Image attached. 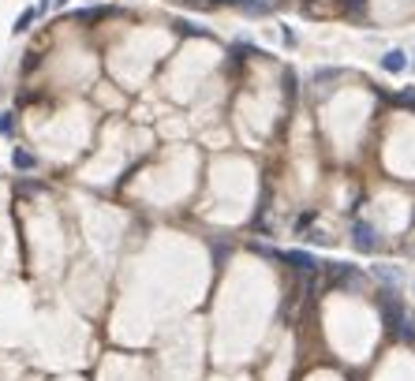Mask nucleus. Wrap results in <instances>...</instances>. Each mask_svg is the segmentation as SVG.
<instances>
[{
	"mask_svg": "<svg viewBox=\"0 0 415 381\" xmlns=\"http://www.w3.org/2000/svg\"><path fill=\"white\" fill-rule=\"evenodd\" d=\"M389 292H393V288H389ZM389 292H382V295H378V307H382L385 329H389V333H397L400 340H415V325H411V318H408V310L400 307Z\"/></svg>",
	"mask_w": 415,
	"mask_h": 381,
	"instance_id": "obj_1",
	"label": "nucleus"
},
{
	"mask_svg": "<svg viewBox=\"0 0 415 381\" xmlns=\"http://www.w3.org/2000/svg\"><path fill=\"white\" fill-rule=\"evenodd\" d=\"M352 243H356V251L374 254V251H378V232H374L367 221H356V225H352Z\"/></svg>",
	"mask_w": 415,
	"mask_h": 381,
	"instance_id": "obj_2",
	"label": "nucleus"
},
{
	"mask_svg": "<svg viewBox=\"0 0 415 381\" xmlns=\"http://www.w3.org/2000/svg\"><path fill=\"white\" fill-rule=\"evenodd\" d=\"M281 262H288V266H292V269H300V273H307V277H310V273H315V269H318V258H315V254H310V251H281Z\"/></svg>",
	"mask_w": 415,
	"mask_h": 381,
	"instance_id": "obj_3",
	"label": "nucleus"
},
{
	"mask_svg": "<svg viewBox=\"0 0 415 381\" xmlns=\"http://www.w3.org/2000/svg\"><path fill=\"white\" fill-rule=\"evenodd\" d=\"M11 165H16L19 172H34V168H37V157H34L30 150L16 146V150H11Z\"/></svg>",
	"mask_w": 415,
	"mask_h": 381,
	"instance_id": "obj_4",
	"label": "nucleus"
},
{
	"mask_svg": "<svg viewBox=\"0 0 415 381\" xmlns=\"http://www.w3.org/2000/svg\"><path fill=\"white\" fill-rule=\"evenodd\" d=\"M356 277H359V273L352 266H329V284L348 288V284H356Z\"/></svg>",
	"mask_w": 415,
	"mask_h": 381,
	"instance_id": "obj_5",
	"label": "nucleus"
},
{
	"mask_svg": "<svg viewBox=\"0 0 415 381\" xmlns=\"http://www.w3.org/2000/svg\"><path fill=\"white\" fill-rule=\"evenodd\" d=\"M382 68L397 75V71H404V68H408V57H404L400 49H393V52H385V57H382Z\"/></svg>",
	"mask_w": 415,
	"mask_h": 381,
	"instance_id": "obj_6",
	"label": "nucleus"
},
{
	"mask_svg": "<svg viewBox=\"0 0 415 381\" xmlns=\"http://www.w3.org/2000/svg\"><path fill=\"white\" fill-rule=\"evenodd\" d=\"M105 16H109V8H83V11H75V23H94Z\"/></svg>",
	"mask_w": 415,
	"mask_h": 381,
	"instance_id": "obj_7",
	"label": "nucleus"
},
{
	"mask_svg": "<svg viewBox=\"0 0 415 381\" xmlns=\"http://www.w3.org/2000/svg\"><path fill=\"white\" fill-rule=\"evenodd\" d=\"M374 277H378V281H385V284H400V273L397 269H385V266H374Z\"/></svg>",
	"mask_w": 415,
	"mask_h": 381,
	"instance_id": "obj_8",
	"label": "nucleus"
},
{
	"mask_svg": "<svg viewBox=\"0 0 415 381\" xmlns=\"http://www.w3.org/2000/svg\"><path fill=\"white\" fill-rule=\"evenodd\" d=\"M37 16V8H30V11H23V16H19V23H16V34L19 30H27V26H30V19Z\"/></svg>",
	"mask_w": 415,
	"mask_h": 381,
	"instance_id": "obj_9",
	"label": "nucleus"
},
{
	"mask_svg": "<svg viewBox=\"0 0 415 381\" xmlns=\"http://www.w3.org/2000/svg\"><path fill=\"white\" fill-rule=\"evenodd\" d=\"M11 131V112H0V135H8Z\"/></svg>",
	"mask_w": 415,
	"mask_h": 381,
	"instance_id": "obj_10",
	"label": "nucleus"
},
{
	"mask_svg": "<svg viewBox=\"0 0 415 381\" xmlns=\"http://www.w3.org/2000/svg\"><path fill=\"white\" fill-rule=\"evenodd\" d=\"M400 105H415V90H404V94H397Z\"/></svg>",
	"mask_w": 415,
	"mask_h": 381,
	"instance_id": "obj_11",
	"label": "nucleus"
},
{
	"mask_svg": "<svg viewBox=\"0 0 415 381\" xmlns=\"http://www.w3.org/2000/svg\"><path fill=\"white\" fill-rule=\"evenodd\" d=\"M344 8H348V11H359V8H363V0H344Z\"/></svg>",
	"mask_w": 415,
	"mask_h": 381,
	"instance_id": "obj_12",
	"label": "nucleus"
},
{
	"mask_svg": "<svg viewBox=\"0 0 415 381\" xmlns=\"http://www.w3.org/2000/svg\"><path fill=\"white\" fill-rule=\"evenodd\" d=\"M60 4H68V0H60Z\"/></svg>",
	"mask_w": 415,
	"mask_h": 381,
	"instance_id": "obj_13",
	"label": "nucleus"
}]
</instances>
